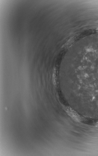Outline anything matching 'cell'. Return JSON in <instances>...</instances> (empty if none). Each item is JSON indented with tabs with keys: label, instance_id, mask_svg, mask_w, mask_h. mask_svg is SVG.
Returning <instances> with one entry per match:
<instances>
[{
	"label": "cell",
	"instance_id": "obj_1",
	"mask_svg": "<svg viewBox=\"0 0 98 156\" xmlns=\"http://www.w3.org/2000/svg\"><path fill=\"white\" fill-rule=\"evenodd\" d=\"M95 126L97 127H98V122H97V123H96V124H95Z\"/></svg>",
	"mask_w": 98,
	"mask_h": 156
}]
</instances>
